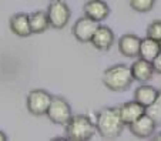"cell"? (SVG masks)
<instances>
[{
    "mask_svg": "<svg viewBox=\"0 0 161 141\" xmlns=\"http://www.w3.org/2000/svg\"><path fill=\"white\" fill-rule=\"evenodd\" d=\"M6 140H7V135L4 134L2 130H0V141H6Z\"/></svg>",
    "mask_w": 161,
    "mask_h": 141,
    "instance_id": "22",
    "label": "cell"
},
{
    "mask_svg": "<svg viewBox=\"0 0 161 141\" xmlns=\"http://www.w3.org/2000/svg\"><path fill=\"white\" fill-rule=\"evenodd\" d=\"M94 124L98 134L107 140H114V138L120 137L124 130V123L120 117L117 107H106L101 111H98Z\"/></svg>",
    "mask_w": 161,
    "mask_h": 141,
    "instance_id": "1",
    "label": "cell"
},
{
    "mask_svg": "<svg viewBox=\"0 0 161 141\" xmlns=\"http://www.w3.org/2000/svg\"><path fill=\"white\" fill-rule=\"evenodd\" d=\"M146 114H148L154 120L155 123H157V126L161 124V91H158V95L155 97L153 104H150L146 108Z\"/></svg>",
    "mask_w": 161,
    "mask_h": 141,
    "instance_id": "18",
    "label": "cell"
},
{
    "mask_svg": "<svg viewBox=\"0 0 161 141\" xmlns=\"http://www.w3.org/2000/svg\"><path fill=\"white\" fill-rule=\"evenodd\" d=\"M140 43H141V39L136 34H123L121 37L119 39V52L120 54L125 56V57H138V52H140Z\"/></svg>",
    "mask_w": 161,
    "mask_h": 141,
    "instance_id": "11",
    "label": "cell"
},
{
    "mask_svg": "<svg viewBox=\"0 0 161 141\" xmlns=\"http://www.w3.org/2000/svg\"><path fill=\"white\" fill-rule=\"evenodd\" d=\"M47 17H49L50 27L56 29V30H61L64 29L71 17V10L69 4L63 0H52L47 6Z\"/></svg>",
    "mask_w": 161,
    "mask_h": 141,
    "instance_id": "4",
    "label": "cell"
},
{
    "mask_svg": "<svg viewBox=\"0 0 161 141\" xmlns=\"http://www.w3.org/2000/svg\"><path fill=\"white\" fill-rule=\"evenodd\" d=\"M46 116L53 124L66 126L69 123V120L71 118V116H73L71 106L63 97H52V101H50L49 108L46 111Z\"/></svg>",
    "mask_w": 161,
    "mask_h": 141,
    "instance_id": "5",
    "label": "cell"
},
{
    "mask_svg": "<svg viewBox=\"0 0 161 141\" xmlns=\"http://www.w3.org/2000/svg\"><path fill=\"white\" fill-rule=\"evenodd\" d=\"M83 12L86 17L101 23L110 16V6L104 0H88L83 6Z\"/></svg>",
    "mask_w": 161,
    "mask_h": 141,
    "instance_id": "10",
    "label": "cell"
},
{
    "mask_svg": "<svg viewBox=\"0 0 161 141\" xmlns=\"http://www.w3.org/2000/svg\"><path fill=\"white\" fill-rule=\"evenodd\" d=\"M154 140L155 141H161V133H158L157 135H154Z\"/></svg>",
    "mask_w": 161,
    "mask_h": 141,
    "instance_id": "23",
    "label": "cell"
},
{
    "mask_svg": "<svg viewBox=\"0 0 161 141\" xmlns=\"http://www.w3.org/2000/svg\"><path fill=\"white\" fill-rule=\"evenodd\" d=\"M64 127H66V140L71 141H88L96 133V124L86 114L71 116Z\"/></svg>",
    "mask_w": 161,
    "mask_h": 141,
    "instance_id": "3",
    "label": "cell"
},
{
    "mask_svg": "<svg viewBox=\"0 0 161 141\" xmlns=\"http://www.w3.org/2000/svg\"><path fill=\"white\" fill-rule=\"evenodd\" d=\"M52 97L53 95L49 91H46L43 89L31 90L27 94V98H26V106H27L29 113L37 117L46 116V111L50 106Z\"/></svg>",
    "mask_w": 161,
    "mask_h": 141,
    "instance_id": "6",
    "label": "cell"
},
{
    "mask_svg": "<svg viewBox=\"0 0 161 141\" xmlns=\"http://www.w3.org/2000/svg\"><path fill=\"white\" fill-rule=\"evenodd\" d=\"M114 39H116V36L108 26L98 24L93 37H91L90 43L93 44V47H96L100 52H108L114 44Z\"/></svg>",
    "mask_w": 161,
    "mask_h": 141,
    "instance_id": "9",
    "label": "cell"
},
{
    "mask_svg": "<svg viewBox=\"0 0 161 141\" xmlns=\"http://www.w3.org/2000/svg\"><path fill=\"white\" fill-rule=\"evenodd\" d=\"M131 134L137 138H150L155 134V128H157V123L148 116L144 113L141 117L133 121L131 124H128Z\"/></svg>",
    "mask_w": 161,
    "mask_h": 141,
    "instance_id": "7",
    "label": "cell"
},
{
    "mask_svg": "<svg viewBox=\"0 0 161 141\" xmlns=\"http://www.w3.org/2000/svg\"><path fill=\"white\" fill-rule=\"evenodd\" d=\"M98 24H100V23L94 22V20H91V19L86 17V16L84 17H80L79 20L74 23L73 29H71L74 39H76L79 43H83V44L90 43L91 37H93V34H94Z\"/></svg>",
    "mask_w": 161,
    "mask_h": 141,
    "instance_id": "8",
    "label": "cell"
},
{
    "mask_svg": "<svg viewBox=\"0 0 161 141\" xmlns=\"http://www.w3.org/2000/svg\"><path fill=\"white\" fill-rule=\"evenodd\" d=\"M147 37H151V39L160 41L161 40V20H154L147 26Z\"/></svg>",
    "mask_w": 161,
    "mask_h": 141,
    "instance_id": "20",
    "label": "cell"
},
{
    "mask_svg": "<svg viewBox=\"0 0 161 141\" xmlns=\"http://www.w3.org/2000/svg\"><path fill=\"white\" fill-rule=\"evenodd\" d=\"M10 30L13 34L19 37H29L31 34L30 22H29V14L27 13H16L14 16L10 17Z\"/></svg>",
    "mask_w": 161,
    "mask_h": 141,
    "instance_id": "14",
    "label": "cell"
},
{
    "mask_svg": "<svg viewBox=\"0 0 161 141\" xmlns=\"http://www.w3.org/2000/svg\"><path fill=\"white\" fill-rule=\"evenodd\" d=\"M151 64H153V68H154V73L161 74V52L154 57V60L151 62Z\"/></svg>",
    "mask_w": 161,
    "mask_h": 141,
    "instance_id": "21",
    "label": "cell"
},
{
    "mask_svg": "<svg viewBox=\"0 0 161 141\" xmlns=\"http://www.w3.org/2000/svg\"><path fill=\"white\" fill-rule=\"evenodd\" d=\"M29 22H30L31 34H42L47 31V29L50 27L49 17H47V13L44 10H36V12L30 13Z\"/></svg>",
    "mask_w": 161,
    "mask_h": 141,
    "instance_id": "15",
    "label": "cell"
},
{
    "mask_svg": "<svg viewBox=\"0 0 161 141\" xmlns=\"http://www.w3.org/2000/svg\"><path fill=\"white\" fill-rule=\"evenodd\" d=\"M130 71L133 79L138 83H147L154 76V68H153L151 62H147L141 57L130 66Z\"/></svg>",
    "mask_w": 161,
    "mask_h": 141,
    "instance_id": "12",
    "label": "cell"
},
{
    "mask_svg": "<svg viewBox=\"0 0 161 141\" xmlns=\"http://www.w3.org/2000/svg\"><path fill=\"white\" fill-rule=\"evenodd\" d=\"M119 113H120V117H121L124 126H128V124L136 121L138 117H141L146 113V107L141 106L140 103H137L136 100H133V101L124 103L123 106H120Z\"/></svg>",
    "mask_w": 161,
    "mask_h": 141,
    "instance_id": "13",
    "label": "cell"
},
{
    "mask_svg": "<svg viewBox=\"0 0 161 141\" xmlns=\"http://www.w3.org/2000/svg\"><path fill=\"white\" fill-rule=\"evenodd\" d=\"M160 52H161L160 41L151 39V37H147V36L144 37V39H141L138 57L144 58V60H147V62H153V60H154V57Z\"/></svg>",
    "mask_w": 161,
    "mask_h": 141,
    "instance_id": "16",
    "label": "cell"
},
{
    "mask_svg": "<svg viewBox=\"0 0 161 141\" xmlns=\"http://www.w3.org/2000/svg\"><path fill=\"white\" fill-rule=\"evenodd\" d=\"M160 47H161V40H160Z\"/></svg>",
    "mask_w": 161,
    "mask_h": 141,
    "instance_id": "24",
    "label": "cell"
},
{
    "mask_svg": "<svg viewBox=\"0 0 161 141\" xmlns=\"http://www.w3.org/2000/svg\"><path fill=\"white\" fill-rule=\"evenodd\" d=\"M155 0H130V7L134 12L148 13L154 9Z\"/></svg>",
    "mask_w": 161,
    "mask_h": 141,
    "instance_id": "19",
    "label": "cell"
},
{
    "mask_svg": "<svg viewBox=\"0 0 161 141\" xmlns=\"http://www.w3.org/2000/svg\"><path fill=\"white\" fill-rule=\"evenodd\" d=\"M103 84L111 91H127L131 87L134 79L131 76L130 67L125 64H114L106 68L103 73Z\"/></svg>",
    "mask_w": 161,
    "mask_h": 141,
    "instance_id": "2",
    "label": "cell"
},
{
    "mask_svg": "<svg viewBox=\"0 0 161 141\" xmlns=\"http://www.w3.org/2000/svg\"><path fill=\"white\" fill-rule=\"evenodd\" d=\"M157 95H158V90L155 87L143 83L140 87H137L136 91H134V100L147 108L150 104H153V101L155 100Z\"/></svg>",
    "mask_w": 161,
    "mask_h": 141,
    "instance_id": "17",
    "label": "cell"
}]
</instances>
